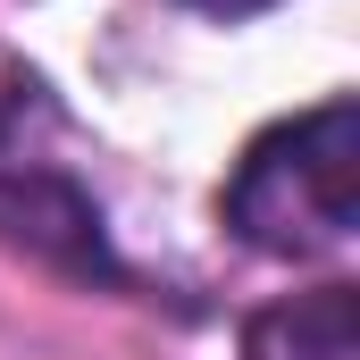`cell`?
Wrapping results in <instances>:
<instances>
[{
    "label": "cell",
    "mask_w": 360,
    "mask_h": 360,
    "mask_svg": "<svg viewBox=\"0 0 360 360\" xmlns=\"http://www.w3.org/2000/svg\"><path fill=\"white\" fill-rule=\"evenodd\" d=\"M226 226L252 252H276V260H319V252L352 243V226H360V109L344 92L269 126L235 160Z\"/></svg>",
    "instance_id": "6da1fadb"
},
{
    "label": "cell",
    "mask_w": 360,
    "mask_h": 360,
    "mask_svg": "<svg viewBox=\"0 0 360 360\" xmlns=\"http://www.w3.org/2000/svg\"><path fill=\"white\" fill-rule=\"evenodd\" d=\"M193 8H210V17H252V8H269V0H193Z\"/></svg>",
    "instance_id": "3957f363"
},
{
    "label": "cell",
    "mask_w": 360,
    "mask_h": 360,
    "mask_svg": "<svg viewBox=\"0 0 360 360\" xmlns=\"http://www.w3.org/2000/svg\"><path fill=\"white\" fill-rule=\"evenodd\" d=\"M243 360H360L352 285H310L243 319Z\"/></svg>",
    "instance_id": "7a4b0ae2"
}]
</instances>
